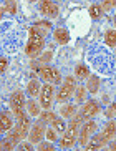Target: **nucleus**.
<instances>
[{
  "label": "nucleus",
  "mask_w": 116,
  "mask_h": 151,
  "mask_svg": "<svg viewBox=\"0 0 116 151\" xmlns=\"http://www.w3.org/2000/svg\"><path fill=\"white\" fill-rule=\"evenodd\" d=\"M43 47H45V35L37 30L35 27H32L28 30V42L27 47H25V53L30 58H37L42 53Z\"/></svg>",
  "instance_id": "obj_1"
},
{
  "label": "nucleus",
  "mask_w": 116,
  "mask_h": 151,
  "mask_svg": "<svg viewBox=\"0 0 116 151\" xmlns=\"http://www.w3.org/2000/svg\"><path fill=\"white\" fill-rule=\"evenodd\" d=\"M33 70L38 73V76H40L42 80L45 81V83H52V85H58L62 83V73H60V70L55 67H50V65H33Z\"/></svg>",
  "instance_id": "obj_2"
},
{
  "label": "nucleus",
  "mask_w": 116,
  "mask_h": 151,
  "mask_svg": "<svg viewBox=\"0 0 116 151\" xmlns=\"http://www.w3.org/2000/svg\"><path fill=\"white\" fill-rule=\"evenodd\" d=\"M75 88H76V78L75 76H67L65 80H62V86L57 93V100L58 103H67L68 100H72V96L75 95Z\"/></svg>",
  "instance_id": "obj_3"
},
{
  "label": "nucleus",
  "mask_w": 116,
  "mask_h": 151,
  "mask_svg": "<svg viewBox=\"0 0 116 151\" xmlns=\"http://www.w3.org/2000/svg\"><path fill=\"white\" fill-rule=\"evenodd\" d=\"M96 129H98V124H96V121H95L93 118H88L85 123L81 124L80 133H78V138H80V145H81V146H85L86 143H88L90 138L96 133Z\"/></svg>",
  "instance_id": "obj_4"
},
{
  "label": "nucleus",
  "mask_w": 116,
  "mask_h": 151,
  "mask_svg": "<svg viewBox=\"0 0 116 151\" xmlns=\"http://www.w3.org/2000/svg\"><path fill=\"white\" fill-rule=\"evenodd\" d=\"M40 106L43 110H50L52 108V103H53V96H55V88L52 83H45L40 88Z\"/></svg>",
  "instance_id": "obj_5"
},
{
  "label": "nucleus",
  "mask_w": 116,
  "mask_h": 151,
  "mask_svg": "<svg viewBox=\"0 0 116 151\" xmlns=\"http://www.w3.org/2000/svg\"><path fill=\"white\" fill-rule=\"evenodd\" d=\"M95 134H96V133H95ZM115 136H116V121L111 120V118H108L106 124H105V128L101 129V133L96 134V138H98L100 141L103 143V146H106V145L111 141Z\"/></svg>",
  "instance_id": "obj_6"
},
{
  "label": "nucleus",
  "mask_w": 116,
  "mask_h": 151,
  "mask_svg": "<svg viewBox=\"0 0 116 151\" xmlns=\"http://www.w3.org/2000/svg\"><path fill=\"white\" fill-rule=\"evenodd\" d=\"M45 133H47V123H43L42 120L35 121V123L32 124V128H30V133H28V139H30L33 145H38V143L43 139Z\"/></svg>",
  "instance_id": "obj_7"
},
{
  "label": "nucleus",
  "mask_w": 116,
  "mask_h": 151,
  "mask_svg": "<svg viewBox=\"0 0 116 151\" xmlns=\"http://www.w3.org/2000/svg\"><path fill=\"white\" fill-rule=\"evenodd\" d=\"M100 105L95 100H85V105L81 106V111H80V115L83 120H88V118H95V116L100 113Z\"/></svg>",
  "instance_id": "obj_8"
},
{
  "label": "nucleus",
  "mask_w": 116,
  "mask_h": 151,
  "mask_svg": "<svg viewBox=\"0 0 116 151\" xmlns=\"http://www.w3.org/2000/svg\"><path fill=\"white\" fill-rule=\"evenodd\" d=\"M40 12L45 17L55 18L60 14V9H58V5L55 2H52V0H40Z\"/></svg>",
  "instance_id": "obj_9"
},
{
  "label": "nucleus",
  "mask_w": 116,
  "mask_h": 151,
  "mask_svg": "<svg viewBox=\"0 0 116 151\" xmlns=\"http://www.w3.org/2000/svg\"><path fill=\"white\" fill-rule=\"evenodd\" d=\"M76 138H78V134L73 133L72 129H67V133H63L62 139H60V146H62L63 150H70V148L75 146Z\"/></svg>",
  "instance_id": "obj_10"
},
{
  "label": "nucleus",
  "mask_w": 116,
  "mask_h": 151,
  "mask_svg": "<svg viewBox=\"0 0 116 151\" xmlns=\"http://www.w3.org/2000/svg\"><path fill=\"white\" fill-rule=\"evenodd\" d=\"M14 126V118L9 111H2L0 113V134L7 133L10 128Z\"/></svg>",
  "instance_id": "obj_11"
},
{
  "label": "nucleus",
  "mask_w": 116,
  "mask_h": 151,
  "mask_svg": "<svg viewBox=\"0 0 116 151\" xmlns=\"http://www.w3.org/2000/svg\"><path fill=\"white\" fill-rule=\"evenodd\" d=\"M10 108L12 110H17V108H23L25 106V103H27V100H25V95L22 93V91H14L12 93V96H10Z\"/></svg>",
  "instance_id": "obj_12"
},
{
  "label": "nucleus",
  "mask_w": 116,
  "mask_h": 151,
  "mask_svg": "<svg viewBox=\"0 0 116 151\" xmlns=\"http://www.w3.org/2000/svg\"><path fill=\"white\" fill-rule=\"evenodd\" d=\"M53 38L58 45H67L68 42H70V32H68L67 28H55Z\"/></svg>",
  "instance_id": "obj_13"
},
{
  "label": "nucleus",
  "mask_w": 116,
  "mask_h": 151,
  "mask_svg": "<svg viewBox=\"0 0 116 151\" xmlns=\"http://www.w3.org/2000/svg\"><path fill=\"white\" fill-rule=\"evenodd\" d=\"M100 85H101V81H100V78L96 75H90L86 78V90H88V93H91V95L98 93Z\"/></svg>",
  "instance_id": "obj_14"
},
{
  "label": "nucleus",
  "mask_w": 116,
  "mask_h": 151,
  "mask_svg": "<svg viewBox=\"0 0 116 151\" xmlns=\"http://www.w3.org/2000/svg\"><path fill=\"white\" fill-rule=\"evenodd\" d=\"M90 76V68L86 67L85 63H80V65H76L75 67V78H76V81L78 80H86Z\"/></svg>",
  "instance_id": "obj_15"
},
{
  "label": "nucleus",
  "mask_w": 116,
  "mask_h": 151,
  "mask_svg": "<svg viewBox=\"0 0 116 151\" xmlns=\"http://www.w3.org/2000/svg\"><path fill=\"white\" fill-rule=\"evenodd\" d=\"M25 106H27V111H28V115L30 116H40L42 110H40V105L37 101H33V98H30L27 103H25Z\"/></svg>",
  "instance_id": "obj_16"
},
{
  "label": "nucleus",
  "mask_w": 116,
  "mask_h": 151,
  "mask_svg": "<svg viewBox=\"0 0 116 151\" xmlns=\"http://www.w3.org/2000/svg\"><path fill=\"white\" fill-rule=\"evenodd\" d=\"M40 83H38V80H30L28 81V85H27V93H28V96L30 98H33V96H38V93H40Z\"/></svg>",
  "instance_id": "obj_17"
},
{
  "label": "nucleus",
  "mask_w": 116,
  "mask_h": 151,
  "mask_svg": "<svg viewBox=\"0 0 116 151\" xmlns=\"http://www.w3.org/2000/svg\"><path fill=\"white\" fill-rule=\"evenodd\" d=\"M76 113H78V106H76V105H63V106L60 108V115H62L63 118H72Z\"/></svg>",
  "instance_id": "obj_18"
},
{
  "label": "nucleus",
  "mask_w": 116,
  "mask_h": 151,
  "mask_svg": "<svg viewBox=\"0 0 116 151\" xmlns=\"http://www.w3.org/2000/svg\"><path fill=\"white\" fill-rule=\"evenodd\" d=\"M86 95H88V90H86L85 85H78V86L75 88V100H76V103H85Z\"/></svg>",
  "instance_id": "obj_19"
},
{
  "label": "nucleus",
  "mask_w": 116,
  "mask_h": 151,
  "mask_svg": "<svg viewBox=\"0 0 116 151\" xmlns=\"http://www.w3.org/2000/svg\"><path fill=\"white\" fill-rule=\"evenodd\" d=\"M105 43L108 45V47H111V48H115L116 47V30H106L105 32Z\"/></svg>",
  "instance_id": "obj_20"
},
{
  "label": "nucleus",
  "mask_w": 116,
  "mask_h": 151,
  "mask_svg": "<svg viewBox=\"0 0 116 151\" xmlns=\"http://www.w3.org/2000/svg\"><path fill=\"white\" fill-rule=\"evenodd\" d=\"M88 14H90V17L93 18V20H98V18H101L103 17V9H101V5H98V4H95V5H91L88 9Z\"/></svg>",
  "instance_id": "obj_21"
},
{
  "label": "nucleus",
  "mask_w": 116,
  "mask_h": 151,
  "mask_svg": "<svg viewBox=\"0 0 116 151\" xmlns=\"http://www.w3.org/2000/svg\"><path fill=\"white\" fill-rule=\"evenodd\" d=\"M33 27H35L38 32H42V33L47 37V33L52 30V23L47 22V20H40V22H35V25H33Z\"/></svg>",
  "instance_id": "obj_22"
},
{
  "label": "nucleus",
  "mask_w": 116,
  "mask_h": 151,
  "mask_svg": "<svg viewBox=\"0 0 116 151\" xmlns=\"http://www.w3.org/2000/svg\"><path fill=\"white\" fill-rule=\"evenodd\" d=\"M52 128L55 129V131H57V133H63V131H65V129H67V124H65V120H63V118H55L53 121H52Z\"/></svg>",
  "instance_id": "obj_23"
},
{
  "label": "nucleus",
  "mask_w": 116,
  "mask_h": 151,
  "mask_svg": "<svg viewBox=\"0 0 116 151\" xmlns=\"http://www.w3.org/2000/svg\"><path fill=\"white\" fill-rule=\"evenodd\" d=\"M55 118H57V115H55L53 111H50V110H43L40 113V120L43 121V123H47V124H50Z\"/></svg>",
  "instance_id": "obj_24"
},
{
  "label": "nucleus",
  "mask_w": 116,
  "mask_h": 151,
  "mask_svg": "<svg viewBox=\"0 0 116 151\" xmlns=\"http://www.w3.org/2000/svg\"><path fill=\"white\" fill-rule=\"evenodd\" d=\"M5 12L10 15H15L17 14V0H5Z\"/></svg>",
  "instance_id": "obj_25"
},
{
  "label": "nucleus",
  "mask_w": 116,
  "mask_h": 151,
  "mask_svg": "<svg viewBox=\"0 0 116 151\" xmlns=\"http://www.w3.org/2000/svg\"><path fill=\"white\" fill-rule=\"evenodd\" d=\"M15 146H18L15 141H12L10 138H5L4 141L0 143V150H4V151H12V150H15Z\"/></svg>",
  "instance_id": "obj_26"
},
{
  "label": "nucleus",
  "mask_w": 116,
  "mask_h": 151,
  "mask_svg": "<svg viewBox=\"0 0 116 151\" xmlns=\"http://www.w3.org/2000/svg\"><path fill=\"white\" fill-rule=\"evenodd\" d=\"M38 150H40V151H45V150H47V151H55L57 148L53 146V143H45V141H40V143H38Z\"/></svg>",
  "instance_id": "obj_27"
},
{
  "label": "nucleus",
  "mask_w": 116,
  "mask_h": 151,
  "mask_svg": "<svg viewBox=\"0 0 116 151\" xmlns=\"http://www.w3.org/2000/svg\"><path fill=\"white\" fill-rule=\"evenodd\" d=\"M101 9L103 12H110L113 9V0H101Z\"/></svg>",
  "instance_id": "obj_28"
},
{
  "label": "nucleus",
  "mask_w": 116,
  "mask_h": 151,
  "mask_svg": "<svg viewBox=\"0 0 116 151\" xmlns=\"http://www.w3.org/2000/svg\"><path fill=\"white\" fill-rule=\"evenodd\" d=\"M9 68V60L5 57H0V73H5Z\"/></svg>",
  "instance_id": "obj_29"
},
{
  "label": "nucleus",
  "mask_w": 116,
  "mask_h": 151,
  "mask_svg": "<svg viewBox=\"0 0 116 151\" xmlns=\"http://www.w3.org/2000/svg\"><path fill=\"white\" fill-rule=\"evenodd\" d=\"M45 136L48 138L50 141H55V139H57V131H55L53 128H48L47 129V133H45Z\"/></svg>",
  "instance_id": "obj_30"
},
{
  "label": "nucleus",
  "mask_w": 116,
  "mask_h": 151,
  "mask_svg": "<svg viewBox=\"0 0 116 151\" xmlns=\"http://www.w3.org/2000/svg\"><path fill=\"white\" fill-rule=\"evenodd\" d=\"M32 145H33V143L32 141H25V143H20V145H18V148H20V150H27V151H30V150H33V146H32Z\"/></svg>",
  "instance_id": "obj_31"
},
{
  "label": "nucleus",
  "mask_w": 116,
  "mask_h": 151,
  "mask_svg": "<svg viewBox=\"0 0 116 151\" xmlns=\"http://www.w3.org/2000/svg\"><path fill=\"white\" fill-rule=\"evenodd\" d=\"M108 145H110V146H108V148H110V150L116 151V136L113 138V139H111V141H110V143H108Z\"/></svg>",
  "instance_id": "obj_32"
},
{
  "label": "nucleus",
  "mask_w": 116,
  "mask_h": 151,
  "mask_svg": "<svg viewBox=\"0 0 116 151\" xmlns=\"http://www.w3.org/2000/svg\"><path fill=\"white\" fill-rule=\"evenodd\" d=\"M5 14H7V12H5V7L4 5H0V20H2V17H4Z\"/></svg>",
  "instance_id": "obj_33"
},
{
  "label": "nucleus",
  "mask_w": 116,
  "mask_h": 151,
  "mask_svg": "<svg viewBox=\"0 0 116 151\" xmlns=\"http://www.w3.org/2000/svg\"><path fill=\"white\" fill-rule=\"evenodd\" d=\"M113 23H115V27H116V14H115V17H113Z\"/></svg>",
  "instance_id": "obj_34"
},
{
  "label": "nucleus",
  "mask_w": 116,
  "mask_h": 151,
  "mask_svg": "<svg viewBox=\"0 0 116 151\" xmlns=\"http://www.w3.org/2000/svg\"><path fill=\"white\" fill-rule=\"evenodd\" d=\"M113 106H115V116H116V103H113Z\"/></svg>",
  "instance_id": "obj_35"
},
{
  "label": "nucleus",
  "mask_w": 116,
  "mask_h": 151,
  "mask_svg": "<svg viewBox=\"0 0 116 151\" xmlns=\"http://www.w3.org/2000/svg\"><path fill=\"white\" fill-rule=\"evenodd\" d=\"M113 7H116V0H113Z\"/></svg>",
  "instance_id": "obj_36"
},
{
  "label": "nucleus",
  "mask_w": 116,
  "mask_h": 151,
  "mask_svg": "<svg viewBox=\"0 0 116 151\" xmlns=\"http://www.w3.org/2000/svg\"><path fill=\"white\" fill-rule=\"evenodd\" d=\"M30 2H37V0H30Z\"/></svg>",
  "instance_id": "obj_37"
}]
</instances>
